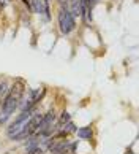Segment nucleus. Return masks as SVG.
<instances>
[{"mask_svg": "<svg viewBox=\"0 0 139 154\" xmlns=\"http://www.w3.org/2000/svg\"><path fill=\"white\" fill-rule=\"evenodd\" d=\"M8 91H10V83H8V79H0V100L3 99L5 95L8 94Z\"/></svg>", "mask_w": 139, "mask_h": 154, "instance_id": "obj_5", "label": "nucleus"}, {"mask_svg": "<svg viewBox=\"0 0 139 154\" xmlns=\"http://www.w3.org/2000/svg\"><path fill=\"white\" fill-rule=\"evenodd\" d=\"M57 26H59L62 35H70L76 29V18L70 13L68 7H60L59 13H57Z\"/></svg>", "mask_w": 139, "mask_h": 154, "instance_id": "obj_1", "label": "nucleus"}, {"mask_svg": "<svg viewBox=\"0 0 139 154\" xmlns=\"http://www.w3.org/2000/svg\"><path fill=\"white\" fill-rule=\"evenodd\" d=\"M41 18L44 22H49L51 21V3H49V0H43V14H41Z\"/></svg>", "mask_w": 139, "mask_h": 154, "instance_id": "obj_3", "label": "nucleus"}, {"mask_svg": "<svg viewBox=\"0 0 139 154\" xmlns=\"http://www.w3.org/2000/svg\"><path fill=\"white\" fill-rule=\"evenodd\" d=\"M46 151L43 149L41 146H37V148H33V149H30V151H25V154H44Z\"/></svg>", "mask_w": 139, "mask_h": 154, "instance_id": "obj_6", "label": "nucleus"}, {"mask_svg": "<svg viewBox=\"0 0 139 154\" xmlns=\"http://www.w3.org/2000/svg\"><path fill=\"white\" fill-rule=\"evenodd\" d=\"M76 134L79 140H92L93 138V127L92 125H84V127H79L76 130Z\"/></svg>", "mask_w": 139, "mask_h": 154, "instance_id": "obj_2", "label": "nucleus"}, {"mask_svg": "<svg viewBox=\"0 0 139 154\" xmlns=\"http://www.w3.org/2000/svg\"><path fill=\"white\" fill-rule=\"evenodd\" d=\"M13 2V0H0V10H3L5 7H7V3Z\"/></svg>", "mask_w": 139, "mask_h": 154, "instance_id": "obj_7", "label": "nucleus"}, {"mask_svg": "<svg viewBox=\"0 0 139 154\" xmlns=\"http://www.w3.org/2000/svg\"><path fill=\"white\" fill-rule=\"evenodd\" d=\"M30 5H32V13L35 14H43V0H30Z\"/></svg>", "mask_w": 139, "mask_h": 154, "instance_id": "obj_4", "label": "nucleus"}]
</instances>
